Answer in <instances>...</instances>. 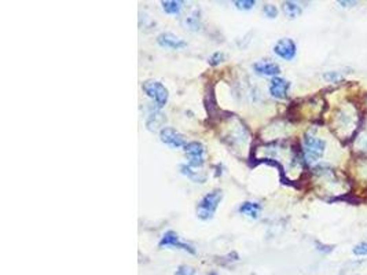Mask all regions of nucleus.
<instances>
[{"label": "nucleus", "instance_id": "nucleus-14", "mask_svg": "<svg viewBox=\"0 0 367 275\" xmlns=\"http://www.w3.org/2000/svg\"><path fill=\"white\" fill-rule=\"evenodd\" d=\"M183 2L180 0H162L161 2V6L164 11L167 13V14H171V15H177L183 9Z\"/></svg>", "mask_w": 367, "mask_h": 275}, {"label": "nucleus", "instance_id": "nucleus-2", "mask_svg": "<svg viewBox=\"0 0 367 275\" xmlns=\"http://www.w3.org/2000/svg\"><path fill=\"white\" fill-rule=\"evenodd\" d=\"M326 150V141L318 138L312 133L307 132L303 138V154L304 160L308 164H315L323 157Z\"/></svg>", "mask_w": 367, "mask_h": 275}, {"label": "nucleus", "instance_id": "nucleus-19", "mask_svg": "<svg viewBox=\"0 0 367 275\" xmlns=\"http://www.w3.org/2000/svg\"><path fill=\"white\" fill-rule=\"evenodd\" d=\"M225 59V55L224 53H220V51H216L213 54L211 55V58L208 59V62L211 66H217V65H220L223 61Z\"/></svg>", "mask_w": 367, "mask_h": 275}, {"label": "nucleus", "instance_id": "nucleus-10", "mask_svg": "<svg viewBox=\"0 0 367 275\" xmlns=\"http://www.w3.org/2000/svg\"><path fill=\"white\" fill-rule=\"evenodd\" d=\"M253 70L261 76H272L277 77L281 73V66L275 62H271L268 59H261L253 64Z\"/></svg>", "mask_w": 367, "mask_h": 275}, {"label": "nucleus", "instance_id": "nucleus-6", "mask_svg": "<svg viewBox=\"0 0 367 275\" xmlns=\"http://www.w3.org/2000/svg\"><path fill=\"white\" fill-rule=\"evenodd\" d=\"M274 53L275 55H278L279 58L285 59V61H292L297 55V45H296L293 39L282 37L275 43Z\"/></svg>", "mask_w": 367, "mask_h": 275}, {"label": "nucleus", "instance_id": "nucleus-8", "mask_svg": "<svg viewBox=\"0 0 367 275\" xmlns=\"http://www.w3.org/2000/svg\"><path fill=\"white\" fill-rule=\"evenodd\" d=\"M290 88V81L282 77H272L269 81L268 91L271 94V97H274L275 99H286L288 98V93Z\"/></svg>", "mask_w": 367, "mask_h": 275}, {"label": "nucleus", "instance_id": "nucleus-3", "mask_svg": "<svg viewBox=\"0 0 367 275\" xmlns=\"http://www.w3.org/2000/svg\"><path fill=\"white\" fill-rule=\"evenodd\" d=\"M143 93L146 94L149 98L154 102V106L157 109H162L168 102L169 98V93H168L167 87L157 80H146L142 84Z\"/></svg>", "mask_w": 367, "mask_h": 275}, {"label": "nucleus", "instance_id": "nucleus-16", "mask_svg": "<svg viewBox=\"0 0 367 275\" xmlns=\"http://www.w3.org/2000/svg\"><path fill=\"white\" fill-rule=\"evenodd\" d=\"M185 25L189 30H193V32H198L201 29V17L198 11H194L193 14H190L189 17H186L185 20Z\"/></svg>", "mask_w": 367, "mask_h": 275}, {"label": "nucleus", "instance_id": "nucleus-5", "mask_svg": "<svg viewBox=\"0 0 367 275\" xmlns=\"http://www.w3.org/2000/svg\"><path fill=\"white\" fill-rule=\"evenodd\" d=\"M160 248H175V249H181V251L187 252L190 255H196L197 251L194 246L191 244H187L185 241L180 240V237L177 236V233L175 231H167L164 233V236L161 237V240L158 242Z\"/></svg>", "mask_w": 367, "mask_h": 275}, {"label": "nucleus", "instance_id": "nucleus-7", "mask_svg": "<svg viewBox=\"0 0 367 275\" xmlns=\"http://www.w3.org/2000/svg\"><path fill=\"white\" fill-rule=\"evenodd\" d=\"M160 139L162 143L173 149H181L186 146V139L179 131L172 127H164L160 131Z\"/></svg>", "mask_w": 367, "mask_h": 275}, {"label": "nucleus", "instance_id": "nucleus-15", "mask_svg": "<svg viewBox=\"0 0 367 275\" xmlns=\"http://www.w3.org/2000/svg\"><path fill=\"white\" fill-rule=\"evenodd\" d=\"M179 169H180V173H183L185 176L190 177L191 180H194L196 183L205 182L206 177L204 176V175H200L198 171H194V168H191L189 164H181L180 167H179Z\"/></svg>", "mask_w": 367, "mask_h": 275}, {"label": "nucleus", "instance_id": "nucleus-4", "mask_svg": "<svg viewBox=\"0 0 367 275\" xmlns=\"http://www.w3.org/2000/svg\"><path fill=\"white\" fill-rule=\"evenodd\" d=\"M183 150L186 153L187 160H189L187 164L191 168H201L205 164V146L201 142L193 141V142L186 143Z\"/></svg>", "mask_w": 367, "mask_h": 275}, {"label": "nucleus", "instance_id": "nucleus-21", "mask_svg": "<svg viewBox=\"0 0 367 275\" xmlns=\"http://www.w3.org/2000/svg\"><path fill=\"white\" fill-rule=\"evenodd\" d=\"M352 253L356 256H367V242H359L353 246Z\"/></svg>", "mask_w": 367, "mask_h": 275}, {"label": "nucleus", "instance_id": "nucleus-9", "mask_svg": "<svg viewBox=\"0 0 367 275\" xmlns=\"http://www.w3.org/2000/svg\"><path fill=\"white\" fill-rule=\"evenodd\" d=\"M157 43L164 47V49L171 50H180L185 49L187 45L186 40L177 37L176 34L171 33V32H162L157 36Z\"/></svg>", "mask_w": 367, "mask_h": 275}, {"label": "nucleus", "instance_id": "nucleus-18", "mask_svg": "<svg viewBox=\"0 0 367 275\" xmlns=\"http://www.w3.org/2000/svg\"><path fill=\"white\" fill-rule=\"evenodd\" d=\"M234 6L238 10H252L256 6L255 0H235Z\"/></svg>", "mask_w": 367, "mask_h": 275}, {"label": "nucleus", "instance_id": "nucleus-11", "mask_svg": "<svg viewBox=\"0 0 367 275\" xmlns=\"http://www.w3.org/2000/svg\"><path fill=\"white\" fill-rule=\"evenodd\" d=\"M165 123V117H164V114L160 112V109H154L150 112L149 114V117H147V121H146V127L149 131H161L162 125Z\"/></svg>", "mask_w": 367, "mask_h": 275}, {"label": "nucleus", "instance_id": "nucleus-12", "mask_svg": "<svg viewBox=\"0 0 367 275\" xmlns=\"http://www.w3.org/2000/svg\"><path fill=\"white\" fill-rule=\"evenodd\" d=\"M241 215H245V216L250 217V219H257L260 215V211H261V205L259 202H253V201H245L242 202L238 208Z\"/></svg>", "mask_w": 367, "mask_h": 275}, {"label": "nucleus", "instance_id": "nucleus-22", "mask_svg": "<svg viewBox=\"0 0 367 275\" xmlns=\"http://www.w3.org/2000/svg\"><path fill=\"white\" fill-rule=\"evenodd\" d=\"M175 274L176 275H194L196 274V270H194L193 267H190V265H179Z\"/></svg>", "mask_w": 367, "mask_h": 275}, {"label": "nucleus", "instance_id": "nucleus-20", "mask_svg": "<svg viewBox=\"0 0 367 275\" xmlns=\"http://www.w3.org/2000/svg\"><path fill=\"white\" fill-rule=\"evenodd\" d=\"M323 79L329 81V83H337L340 80L343 79V74L340 73V72H326V73L323 74Z\"/></svg>", "mask_w": 367, "mask_h": 275}, {"label": "nucleus", "instance_id": "nucleus-1", "mask_svg": "<svg viewBox=\"0 0 367 275\" xmlns=\"http://www.w3.org/2000/svg\"><path fill=\"white\" fill-rule=\"evenodd\" d=\"M221 200H223V190L221 189H213L212 192L206 193L197 204V217L204 221L213 219Z\"/></svg>", "mask_w": 367, "mask_h": 275}, {"label": "nucleus", "instance_id": "nucleus-13", "mask_svg": "<svg viewBox=\"0 0 367 275\" xmlns=\"http://www.w3.org/2000/svg\"><path fill=\"white\" fill-rule=\"evenodd\" d=\"M282 10H284L285 15L290 18V20H294V18H297L301 15L303 13V9H301V6L299 3H296V2H284L282 3Z\"/></svg>", "mask_w": 367, "mask_h": 275}, {"label": "nucleus", "instance_id": "nucleus-24", "mask_svg": "<svg viewBox=\"0 0 367 275\" xmlns=\"http://www.w3.org/2000/svg\"><path fill=\"white\" fill-rule=\"evenodd\" d=\"M208 275H217V274H216V272H209Z\"/></svg>", "mask_w": 367, "mask_h": 275}, {"label": "nucleus", "instance_id": "nucleus-23", "mask_svg": "<svg viewBox=\"0 0 367 275\" xmlns=\"http://www.w3.org/2000/svg\"><path fill=\"white\" fill-rule=\"evenodd\" d=\"M338 3L343 6V7H352V6L356 5V2H347V0L345 2H338Z\"/></svg>", "mask_w": 367, "mask_h": 275}, {"label": "nucleus", "instance_id": "nucleus-17", "mask_svg": "<svg viewBox=\"0 0 367 275\" xmlns=\"http://www.w3.org/2000/svg\"><path fill=\"white\" fill-rule=\"evenodd\" d=\"M263 13H264L265 17L269 18V20H274V18L278 17V9H277V6L271 5V3H265L263 6Z\"/></svg>", "mask_w": 367, "mask_h": 275}]
</instances>
